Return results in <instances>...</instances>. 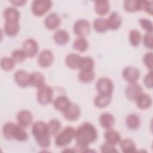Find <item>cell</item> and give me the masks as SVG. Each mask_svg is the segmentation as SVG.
<instances>
[{
    "instance_id": "6da1fadb",
    "label": "cell",
    "mask_w": 153,
    "mask_h": 153,
    "mask_svg": "<svg viewBox=\"0 0 153 153\" xmlns=\"http://www.w3.org/2000/svg\"><path fill=\"white\" fill-rule=\"evenodd\" d=\"M97 136V131L94 125L88 122L82 124L75 130V152H87L88 145L94 142Z\"/></svg>"
},
{
    "instance_id": "7a4b0ae2",
    "label": "cell",
    "mask_w": 153,
    "mask_h": 153,
    "mask_svg": "<svg viewBox=\"0 0 153 153\" xmlns=\"http://www.w3.org/2000/svg\"><path fill=\"white\" fill-rule=\"evenodd\" d=\"M31 131L37 144L40 147L46 148L50 146L51 135L47 123L41 120L36 121L32 124Z\"/></svg>"
},
{
    "instance_id": "3957f363",
    "label": "cell",
    "mask_w": 153,
    "mask_h": 153,
    "mask_svg": "<svg viewBox=\"0 0 153 153\" xmlns=\"http://www.w3.org/2000/svg\"><path fill=\"white\" fill-rule=\"evenodd\" d=\"M4 137L7 140L15 139L17 141L24 142L28 138V134L23 127L13 122H8L2 127Z\"/></svg>"
},
{
    "instance_id": "277c9868",
    "label": "cell",
    "mask_w": 153,
    "mask_h": 153,
    "mask_svg": "<svg viewBox=\"0 0 153 153\" xmlns=\"http://www.w3.org/2000/svg\"><path fill=\"white\" fill-rule=\"evenodd\" d=\"M75 136V129L71 126H67L56 136L55 145L58 147L66 146L71 142Z\"/></svg>"
},
{
    "instance_id": "5b68a950",
    "label": "cell",
    "mask_w": 153,
    "mask_h": 153,
    "mask_svg": "<svg viewBox=\"0 0 153 153\" xmlns=\"http://www.w3.org/2000/svg\"><path fill=\"white\" fill-rule=\"evenodd\" d=\"M53 94V88L50 85L44 84L38 88L36 93V99L39 104L46 105L52 101Z\"/></svg>"
},
{
    "instance_id": "8992f818",
    "label": "cell",
    "mask_w": 153,
    "mask_h": 153,
    "mask_svg": "<svg viewBox=\"0 0 153 153\" xmlns=\"http://www.w3.org/2000/svg\"><path fill=\"white\" fill-rule=\"evenodd\" d=\"M52 5V2L49 0H35L32 4V12L35 16L41 17L50 10Z\"/></svg>"
},
{
    "instance_id": "52a82bcc",
    "label": "cell",
    "mask_w": 153,
    "mask_h": 153,
    "mask_svg": "<svg viewBox=\"0 0 153 153\" xmlns=\"http://www.w3.org/2000/svg\"><path fill=\"white\" fill-rule=\"evenodd\" d=\"M73 29L75 35L79 37L85 38L91 31V25L87 20L79 19L75 22Z\"/></svg>"
},
{
    "instance_id": "ba28073f",
    "label": "cell",
    "mask_w": 153,
    "mask_h": 153,
    "mask_svg": "<svg viewBox=\"0 0 153 153\" xmlns=\"http://www.w3.org/2000/svg\"><path fill=\"white\" fill-rule=\"evenodd\" d=\"M96 87L99 94H112L114 90V84L109 78L103 77L97 80Z\"/></svg>"
},
{
    "instance_id": "9c48e42d",
    "label": "cell",
    "mask_w": 153,
    "mask_h": 153,
    "mask_svg": "<svg viewBox=\"0 0 153 153\" xmlns=\"http://www.w3.org/2000/svg\"><path fill=\"white\" fill-rule=\"evenodd\" d=\"M39 46L36 41L33 38H27L23 43L22 50L27 57L32 58L36 56L38 51Z\"/></svg>"
},
{
    "instance_id": "30bf717a",
    "label": "cell",
    "mask_w": 153,
    "mask_h": 153,
    "mask_svg": "<svg viewBox=\"0 0 153 153\" xmlns=\"http://www.w3.org/2000/svg\"><path fill=\"white\" fill-rule=\"evenodd\" d=\"M142 93V86L136 82L130 83L125 91L126 97L130 101H136Z\"/></svg>"
},
{
    "instance_id": "8fae6325",
    "label": "cell",
    "mask_w": 153,
    "mask_h": 153,
    "mask_svg": "<svg viewBox=\"0 0 153 153\" xmlns=\"http://www.w3.org/2000/svg\"><path fill=\"white\" fill-rule=\"evenodd\" d=\"M54 61V55L53 53L48 49L41 51L38 57V63L42 68H48L50 66Z\"/></svg>"
},
{
    "instance_id": "7c38bea8",
    "label": "cell",
    "mask_w": 153,
    "mask_h": 153,
    "mask_svg": "<svg viewBox=\"0 0 153 153\" xmlns=\"http://www.w3.org/2000/svg\"><path fill=\"white\" fill-rule=\"evenodd\" d=\"M123 78L129 83L136 82L140 77L139 70L134 66H128L124 68L122 72Z\"/></svg>"
},
{
    "instance_id": "4fadbf2b",
    "label": "cell",
    "mask_w": 153,
    "mask_h": 153,
    "mask_svg": "<svg viewBox=\"0 0 153 153\" xmlns=\"http://www.w3.org/2000/svg\"><path fill=\"white\" fill-rule=\"evenodd\" d=\"M65 118L70 121L77 120L81 115L80 107L75 103H71L69 108L63 112Z\"/></svg>"
},
{
    "instance_id": "5bb4252c",
    "label": "cell",
    "mask_w": 153,
    "mask_h": 153,
    "mask_svg": "<svg viewBox=\"0 0 153 153\" xmlns=\"http://www.w3.org/2000/svg\"><path fill=\"white\" fill-rule=\"evenodd\" d=\"M16 119L18 124L23 128H26L32 124L33 115L29 111L22 110L18 112Z\"/></svg>"
},
{
    "instance_id": "9a60e30c",
    "label": "cell",
    "mask_w": 153,
    "mask_h": 153,
    "mask_svg": "<svg viewBox=\"0 0 153 153\" xmlns=\"http://www.w3.org/2000/svg\"><path fill=\"white\" fill-rule=\"evenodd\" d=\"M16 83L20 87H26L30 85V74L24 70H18L14 74Z\"/></svg>"
},
{
    "instance_id": "2e32d148",
    "label": "cell",
    "mask_w": 153,
    "mask_h": 153,
    "mask_svg": "<svg viewBox=\"0 0 153 153\" xmlns=\"http://www.w3.org/2000/svg\"><path fill=\"white\" fill-rule=\"evenodd\" d=\"M61 24V19L56 13H50L44 20V25L48 30H55Z\"/></svg>"
},
{
    "instance_id": "e0dca14e",
    "label": "cell",
    "mask_w": 153,
    "mask_h": 153,
    "mask_svg": "<svg viewBox=\"0 0 153 153\" xmlns=\"http://www.w3.org/2000/svg\"><path fill=\"white\" fill-rule=\"evenodd\" d=\"M106 20L108 28L112 30H117L120 27L122 24L121 16L116 11L111 13L108 18Z\"/></svg>"
},
{
    "instance_id": "ac0fdd59",
    "label": "cell",
    "mask_w": 153,
    "mask_h": 153,
    "mask_svg": "<svg viewBox=\"0 0 153 153\" xmlns=\"http://www.w3.org/2000/svg\"><path fill=\"white\" fill-rule=\"evenodd\" d=\"M82 57L76 53H70L65 58V64L71 69H79Z\"/></svg>"
},
{
    "instance_id": "d6986e66",
    "label": "cell",
    "mask_w": 153,
    "mask_h": 153,
    "mask_svg": "<svg viewBox=\"0 0 153 153\" xmlns=\"http://www.w3.org/2000/svg\"><path fill=\"white\" fill-rule=\"evenodd\" d=\"M99 121L100 125L106 130L112 128L115 124V118L114 115L109 112L102 113L99 117Z\"/></svg>"
},
{
    "instance_id": "ffe728a7",
    "label": "cell",
    "mask_w": 153,
    "mask_h": 153,
    "mask_svg": "<svg viewBox=\"0 0 153 153\" xmlns=\"http://www.w3.org/2000/svg\"><path fill=\"white\" fill-rule=\"evenodd\" d=\"M71 102L69 99L65 96H60L55 99L53 101L54 108L62 112H65L70 106Z\"/></svg>"
},
{
    "instance_id": "44dd1931",
    "label": "cell",
    "mask_w": 153,
    "mask_h": 153,
    "mask_svg": "<svg viewBox=\"0 0 153 153\" xmlns=\"http://www.w3.org/2000/svg\"><path fill=\"white\" fill-rule=\"evenodd\" d=\"M4 33L8 36H16L20 30L19 22H6L4 26Z\"/></svg>"
},
{
    "instance_id": "7402d4cb",
    "label": "cell",
    "mask_w": 153,
    "mask_h": 153,
    "mask_svg": "<svg viewBox=\"0 0 153 153\" xmlns=\"http://www.w3.org/2000/svg\"><path fill=\"white\" fill-rule=\"evenodd\" d=\"M53 39L56 44L65 45L69 40V35L66 30L64 29H59L54 33Z\"/></svg>"
},
{
    "instance_id": "603a6c76",
    "label": "cell",
    "mask_w": 153,
    "mask_h": 153,
    "mask_svg": "<svg viewBox=\"0 0 153 153\" xmlns=\"http://www.w3.org/2000/svg\"><path fill=\"white\" fill-rule=\"evenodd\" d=\"M104 137L107 142L113 145L119 143L121 140V135L120 133L112 128L108 129L105 132Z\"/></svg>"
},
{
    "instance_id": "cb8c5ba5",
    "label": "cell",
    "mask_w": 153,
    "mask_h": 153,
    "mask_svg": "<svg viewBox=\"0 0 153 153\" xmlns=\"http://www.w3.org/2000/svg\"><path fill=\"white\" fill-rule=\"evenodd\" d=\"M112 100V94H99L94 99V104L98 108H104L108 106Z\"/></svg>"
},
{
    "instance_id": "d4e9b609",
    "label": "cell",
    "mask_w": 153,
    "mask_h": 153,
    "mask_svg": "<svg viewBox=\"0 0 153 153\" xmlns=\"http://www.w3.org/2000/svg\"><path fill=\"white\" fill-rule=\"evenodd\" d=\"M137 108L140 109H147L152 105V98L146 93H142L136 100Z\"/></svg>"
},
{
    "instance_id": "484cf974",
    "label": "cell",
    "mask_w": 153,
    "mask_h": 153,
    "mask_svg": "<svg viewBox=\"0 0 153 153\" xmlns=\"http://www.w3.org/2000/svg\"><path fill=\"white\" fill-rule=\"evenodd\" d=\"M125 10L129 13L141 11L142 9V1L127 0L124 2Z\"/></svg>"
},
{
    "instance_id": "4316f807",
    "label": "cell",
    "mask_w": 153,
    "mask_h": 153,
    "mask_svg": "<svg viewBox=\"0 0 153 153\" xmlns=\"http://www.w3.org/2000/svg\"><path fill=\"white\" fill-rule=\"evenodd\" d=\"M45 77L42 74L39 72H33L30 74V85L39 88L45 84Z\"/></svg>"
},
{
    "instance_id": "83f0119b",
    "label": "cell",
    "mask_w": 153,
    "mask_h": 153,
    "mask_svg": "<svg viewBox=\"0 0 153 153\" xmlns=\"http://www.w3.org/2000/svg\"><path fill=\"white\" fill-rule=\"evenodd\" d=\"M127 127L132 130H137L140 125V120L139 116L134 113L129 114L126 119Z\"/></svg>"
},
{
    "instance_id": "f1b7e54d",
    "label": "cell",
    "mask_w": 153,
    "mask_h": 153,
    "mask_svg": "<svg viewBox=\"0 0 153 153\" xmlns=\"http://www.w3.org/2000/svg\"><path fill=\"white\" fill-rule=\"evenodd\" d=\"M4 17L6 22H19L20 13L14 7H8L4 11Z\"/></svg>"
},
{
    "instance_id": "f546056e",
    "label": "cell",
    "mask_w": 153,
    "mask_h": 153,
    "mask_svg": "<svg viewBox=\"0 0 153 153\" xmlns=\"http://www.w3.org/2000/svg\"><path fill=\"white\" fill-rule=\"evenodd\" d=\"M109 8L110 5L108 1H96L94 2L95 12L99 16H104L108 14Z\"/></svg>"
},
{
    "instance_id": "4dcf8cb0",
    "label": "cell",
    "mask_w": 153,
    "mask_h": 153,
    "mask_svg": "<svg viewBox=\"0 0 153 153\" xmlns=\"http://www.w3.org/2000/svg\"><path fill=\"white\" fill-rule=\"evenodd\" d=\"M120 146L124 153H132L136 151V146L134 142L130 139H124L120 142Z\"/></svg>"
},
{
    "instance_id": "1f68e13d",
    "label": "cell",
    "mask_w": 153,
    "mask_h": 153,
    "mask_svg": "<svg viewBox=\"0 0 153 153\" xmlns=\"http://www.w3.org/2000/svg\"><path fill=\"white\" fill-rule=\"evenodd\" d=\"M94 75L93 69L80 70L78 74V78L83 83H90L94 79Z\"/></svg>"
},
{
    "instance_id": "d6a6232c",
    "label": "cell",
    "mask_w": 153,
    "mask_h": 153,
    "mask_svg": "<svg viewBox=\"0 0 153 153\" xmlns=\"http://www.w3.org/2000/svg\"><path fill=\"white\" fill-rule=\"evenodd\" d=\"M88 45V41L83 37H78L73 43V47L74 49L80 52H84L87 50Z\"/></svg>"
},
{
    "instance_id": "836d02e7",
    "label": "cell",
    "mask_w": 153,
    "mask_h": 153,
    "mask_svg": "<svg viewBox=\"0 0 153 153\" xmlns=\"http://www.w3.org/2000/svg\"><path fill=\"white\" fill-rule=\"evenodd\" d=\"M48 124L49 133L51 136H56L60 131L62 125L60 121L57 119H51Z\"/></svg>"
},
{
    "instance_id": "e575fe53",
    "label": "cell",
    "mask_w": 153,
    "mask_h": 153,
    "mask_svg": "<svg viewBox=\"0 0 153 153\" xmlns=\"http://www.w3.org/2000/svg\"><path fill=\"white\" fill-rule=\"evenodd\" d=\"M93 25L94 30L98 33H104L108 29L106 20L103 18H97L95 19Z\"/></svg>"
},
{
    "instance_id": "d590c367",
    "label": "cell",
    "mask_w": 153,
    "mask_h": 153,
    "mask_svg": "<svg viewBox=\"0 0 153 153\" xmlns=\"http://www.w3.org/2000/svg\"><path fill=\"white\" fill-rule=\"evenodd\" d=\"M140 32L136 29H132L129 33V41L130 44L133 47H137L139 45L141 41Z\"/></svg>"
},
{
    "instance_id": "8d00e7d4",
    "label": "cell",
    "mask_w": 153,
    "mask_h": 153,
    "mask_svg": "<svg viewBox=\"0 0 153 153\" xmlns=\"http://www.w3.org/2000/svg\"><path fill=\"white\" fill-rule=\"evenodd\" d=\"M27 56L22 49H16L11 54V59L15 63H22L27 58Z\"/></svg>"
},
{
    "instance_id": "74e56055",
    "label": "cell",
    "mask_w": 153,
    "mask_h": 153,
    "mask_svg": "<svg viewBox=\"0 0 153 153\" xmlns=\"http://www.w3.org/2000/svg\"><path fill=\"white\" fill-rule=\"evenodd\" d=\"M94 66V61L91 57H82L79 70L93 69Z\"/></svg>"
},
{
    "instance_id": "f35d334b",
    "label": "cell",
    "mask_w": 153,
    "mask_h": 153,
    "mask_svg": "<svg viewBox=\"0 0 153 153\" xmlns=\"http://www.w3.org/2000/svg\"><path fill=\"white\" fill-rule=\"evenodd\" d=\"M15 65V62L11 58L4 57L1 59V67L5 71H11Z\"/></svg>"
},
{
    "instance_id": "ab89813d",
    "label": "cell",
    "mask_w": 153,
    "mask_h": 153,
    "mask_svg": "<svg viewBox=\"0 0 153 153\" xmlns=\"http://www.w3.org/2000/svg\"><path fill=\"white\" fill-rule=\"evenodd\" d=\"M139 23L142 28L146 32V33H152L153 26L152 22L146 18H142L139 20Z\"/></svg>"
},
{
    "instance_id": "60d3db41",
    "label": "cell",
    "mask_w": 153,
    "mask_h": 153,
    "mask_svg": "<svg viewBox=\"0 0 153 153\" xmlns=\"http://www.w3.org/2000/svg\"><path fill=\"white\" fill-rule=\"evenodd\" d=\"M152 57L153 54L152 52L146 53L143 57V63L149 71H152Z\"/></svg>"
},
{
    "instance_id": "b9f144b4",
    "label": "cell",
    "mask_w": 153,
    "mask_h": 153,
    "mask_svg": "<svg viewBox=\"0 0 153 153\" xmlns=\"http://www.w3.org/2000/svg\"><path fill=\"white\" fill-rule=\"evenodd\" d=\"M113 145L107 142L103 143L100 146V151L102 153H109V152H117L118 151Z\"/></svg>"
},
{
    "instance_id": "7bdbcfd3",
    "label": "cell",
    "mask_w": 153,
    "mask_h": 153,
    "mask_svg": "<svg viewBox=\"0 0 153 153\" xmlns=\"http://www.w3.org/2000/svg\"><path fill=\"white\" fill-rule=\"evenodd\" d=\"M143 84L146 88L149 89L152 88L153 87L152 71H149V72L143 78Z\"/></svg>"
},
{
    "instance_id": "ee69618b",
    "label": "cell",
    "mask_w": 153,
    "mask_h": 153,
    "mask_svg": "<svg viewBox=\"0 0 153 153\" xmlns=\"http://www.w3.org/2000/svg\"><path fill=\"white\" fill-rule=\"evenodd\" d=\"M152 33H146L143 38V44L145 47L152 49Z\"/></svg>"
},
{
    "instance_id": "f6af8a7d",
    "label": "cell",
    "mask_w": 153,
    "mask_h": 153,
    "mask_svg": "<svg viewBox=\"0 0 153 153\" xmlns=\"http://www.w3.org/2000/svg\"><path fill=\"white\" fill-rule=\"evenodd\" d=\"M148 14L152 15L153 13V7H152V1H142V9Z\"/></svg>"
},
{
    "instance_id": "bcb514c9",
    "label": "cell",
    "mask_w": 153,
    "mask_h": 153,
    "mask_svg": "<svg viewBox=\"0 0 153 153\" xmlns=\"http://www.w3.org/2000/svg\"><path fill=\"white\" fill-rule=\"evenodd\" d=\"M10 2L14 6L22 7V6L26 4V1H25V0H14V1H11Z\"/></svg>"
}]
</instances>
